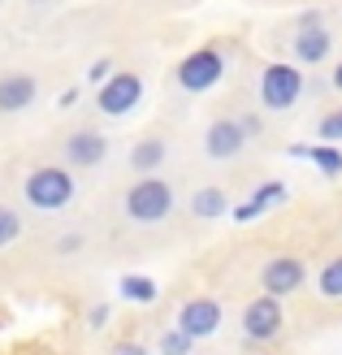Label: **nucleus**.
I'll use <instances>...</instances> for the list:
<instances>
[{
	"instance_id": "obj_3",
	"label": "nucleus",
	"mask_w": 342,
	"mask_h": 355,
	"mask_svg": "<svg viewBox=\"0 0 342 355\" xmlns=\"http://www.w3.org/2000/svg\"><path fill=\"white\" fill-rule=\"evenodd\" d=\"M26 200L35 208H65L69 200H74V178H69L65 169H57V165L35 169L26 178Z\"/></svg>"
},
{
	"instance_id": "obj_7",
	"label": "nucleus",
	"mask_w": 342,
	"mask_h": 355,
	"mask_svg": "<svg viewBox=\"0 0 342 355\" xmlns=\"http://www.w3.org/2000/svg\"><path fill=\"white\" fill-rule=\"evenodd\" d=\"M221 325V304L217 299H191V304H182V312H178V329L187 334V338H208V334H217Z\"/></svg>"
},
{
	"instance_id": "obj_21",
	"label": "nucleus",
	"mask_w": 342,
	"mask_h": 355,
	"mask_svg": "<svg viewBox=\"0 0 342 355\" xmlns=\"http://www.w3.org/2000/svg\"><path fill=\"white\" fill-rule=\"evenodd\" d=\"M320 139H325V144H338V139H342V109L320 121Z\"/></svg>"
},
{
	"instance_id": "obj_2",
	"label": "nucleus",
	"mask_w": 342,
	"mask_h": 355,
	"mask_svg": "<svg viewBox=\"0 0 342 355\" xmlns=\"http://www.w3.org/2000/svg\"><path fill=\"white\" fill-rule=\"evenodd\" d=\"M225 74V61H221V52L217 48H195L182 57V65H178V87L191 96H200V92H212V87L221 83Z\"/></svg>"
},
{
	"instance_id": "obj_18",
	"label": "nucleus",
	"mask_w": 342,
	"mask_h": 355,
	"mask_svg": "<svg viewBox=\"0 0 342 355\" xmlns=\"http://www.w3.org/2000/svg\"><path fill=\"white\" fill-rule=\"evenodd\" d=\"M160 161H165V144H160V139H148V144H139L135 156H130V165H135V169H156Z\"/></svg>"
},
{
	"instance_id": "obj_10",
	"label": "nucleus",
	"mask_w": 342,
	"mask_h": 355,
	"mask_svg": "<svg viewBox=\"0 0 342 355\" xmlns=\"http://www.w3.org/2000/svg\"><path fill=\"white\" fill-rule=\"evenodd\" d=\"M35 92H40V83H35L31 74H9V78H0V113L26 109V104L35 100Z\"/></svg>"
},
{
	"instance_id": "obj_22",
	"label": "nucleus",
	"mask_w": 342,
	"mask_h": 355,
	"mask_svg": "<svg viewBox=\"0 0 342 355\" xmlns=\"http://www.w3.org/2000/svg\"><path fill=\"white\" fill-rule=\"evenodd\" d=\"M87 78H92V83H100V87H104V83L113 78V61H109V57H100V61L92 65V74H87Z\"/></svg>"
},
{
	"instance_id": "obj_12",
	"label": "nucleus",
	"mask_w": 342,
	"mask_h": 355,
	"mask_svg": "<svg viewBox=\"0 0 342 355\" xmlns=\"http://www.w3.org/2000/svg\"><path fill=\"white\" fill-rule=\"evenodd\" d=\"M282 200H286V187L282 182H260L251 200H243L239 208H234V221H256L260 212H268V208L282 204Z\"/></svg>"
},
{
	"instance_id": "obj_11",
	"label": "nucleus",
	"mask_w": 342,
	"mask_h": 355,
	"mask_svg": "<svg viewBox=\"0 0 342 355\" xmlns=\"http://www.w3.org/2000/svg\"><path fill=\"white\" fill-rule=\"evenodd\" d=\"M104 152H109V144H104L100 130H78V135H69V144H65L69 165H96V161H104Z\"/></svg>"
},
{
	"instance_id": "obj_13",
	"label": "nucleus",
	"mask_w": 342,
	"mask_h": 355,
	"mask_svg": "<svg viewBox=\"0 0 342 355\" xmlns=\"http://www.w3.org/2000/svg\"><path fill=\"white\" fill-rule=\"evenodd\" d=\"M330 48H334V44H330V31H325V26H303V31L295 35V57H299V61H312V65H316V61L330 57Z\"/></svg>"
},
{
	"instance_id": "obj_6",
	"label": "nucleus",
	"mask_w": 342,
	"mask_h": 355,
	"mask_svg": "<svg viewBox=\"0 0 342 355\" xmlns=\"http://www.w3.org/2000/svg\"><path fill=\"white\" fill-rule=\"evenodd\" d=\"M139 96H143L139 74H113L109 83L100 87L96 104H100V113H104V117H121V113H130L135 104H139Z\"/></svg>"
},
{
	"instance_id": "obj_25",
	"label": "nucleus",
	"mask_w": 342,
	"mask_h": 355,
	"mask_svg": "<svg viewBox=\"0 0 342 355\" xmlns=\"http://www.w3.org/2000/svg\"><path fill=\"white\" fill-rule=\"evenodd\" d=\"M334 87L342 92V61H338V69H334Z\"/></svg>"
},
{
	"instance_id": "obj_14",
	"label": "nucleus",
	"mask_w": 342,
	"mask_h": 355,
	"mask_svg": "<svg viewBox=\"0 0 342 355\" xmlns=\"http://www.w3.org/2000/svg\"><path fill=\"white\" fill-rule=\"evenodd\" d=\"M291 156H303V161H312L325 178H338V173H342V152H338L334 144H316V148L295 144V148H291Z\"/></svg>"
},
{
	"instance_id": "obj_19",
	"label": "nucleus",
	"mask_w": 342,
	"mask_h": 355,
	"mask_svg": "<svg viewBox=\"0 0 342 355\" xmlns=\"http://www.w3.org/2000/svg\"><path fill=\"white\" fill-rule=\"evenodd\" d=\"M191 343L195 338H187L182 329H169L165 338H160V355H191Z\"/></svg>"
},
{
	"instance_id": "obj_20",
	"label": "nucleus",
	"mask_w": 342,
	"mask_h": 355,
	"mask_svg": "<svg viewBox=\"0 0 342 355\" xmlns=\"http://www.w3.org/2000/svg\"><path fill=\"white\" fill-rule=\"evenodd\" d=\"M17 230H22V221H17V212L0 208V247H9V243L17 239Z\"/></svg>"
},
{
	"instance_id": "obj_4",
	"label": "nucleus",
	"mask_w": 342,
	"mask_h": 355,
	"mask_svg": "<svg viewBox=\"0 0 342 355\" xmlns=\"http://www.w3.org/2000/svg\"><path fill=\"white\" fill-rule=\"evenodd\" d=\"M303 96V74L295 65H268L264 78H260V100L264 109H291V104Z\"/></svg>"
},
{
	"instance_id": "obj_15",
	"label": "nucleus",
	"mask_w": 342,
	"mask_h": 355,
	"mask_svg": "<svg viewBox=\"0 0 342 355\" xmlns=\"http://www.w3.org/2000/svg\"><path fill=\"white\" fill-rule=\"evenodd\" d=\"M191 212H195L200 221L221 217V212H225V191H221V187H204V191L191 200Z\"/></svg>"
},
{
	"instance_id": "obj_1",
	"label": "nucleus",
	"mask_w": 342,
	"mask_h": 355,
	"mask_svg": "<svg viewBox=\"0 0 342 355\" xmlns=\"http://www.w3.org/2000/svg\"><path fill=\"white\" fill-rule=\"evenodd\" d=\"M126 212H130V221H143V225L165 221L173 212V187L165 178H143L126 191Z\"/></svg>"
},
{
	"instance_id": "obj_16",
	"label": "nucleus",
	"mask_w": 342,
	"mask_h": 355,
	"mask_svg": "<svg viewBox=\"0 0 342 355\" xmlns=\"http://www.w3.org/2000/svg\"><path fill=\"white\" fill-rule=\"evenodd\" d=\"M121 295L130 299V304H152V299H156V282L139 277V273H126L121 277Z\"/></svg>"
},
{
	"instance_id": "obj_23",
	"label": "nucleus",
	"mask_w": 342,
	"mask_h": 355,
	"mask_svg": "<svg viewBox=\"0 0 342 355\" xmlns=\"http://www.w3.org/2000/svg\"><path fill=\"white\" fill-rule=\"evenodd\" d=\"M113 355H148L139 343H121V347H113Z\"/></svg>"
},
{
	"instance_id": "obj_9",
	"label": "nucleus",
	"mask_w": 342,
	"mask_h": 355,
	"mask_svg": "<svg viewBox=\"0 0 342 355\" xmlns=\"http://www.w3.org/2000/svg\"><path fill=\"white\" fill-rule=\"evenodd\" d=\"M260 282H264V291H268V295H277V299H282V295H291V291L303 286V264H299L295 256H277V260H268V264H264V277H260Z\"/></svg>"
},
{
	"instance_id": "obj_17",
	"label": "nucleus",
	"mask_w": 342,
	"mask_h": 355,
	"mask_svg": "<svg viewBox=\"0 0 342 355\" xmlns=\"http://www.w3.org/2000/svg\"><path fill=\"white\" fill-rule=\"evenodd\" d=\"M316 286H320V295H325V299H342V256H334L325 269H320Z\"/></svg>"
},
{
	"instance_id": "obj_8",
	"label": "nucleus",
	"mask_w": 342,
	"mask_h": 355,
	"mask_svg": "<svg viewBox=\"0 0 342 355\" xmlns=\"http://www.w3.org/2000/svg\"><path fill=\"white\" fill-rule=\"evenodd\" d=\"M243 139H247V126H243V121L217 117V121L208 126V135H204V148H208V156H217V161H230L234 152H243Z\"/></svg>"
},
{
	"instance_id": "obj_5",
	"label": "nucleus",
	"mask_w": 342,
	"mask_h": 355,
	"mask_svg": "<svg viewBox=\"0 0 342 355\" xmlns=\"http://www.w3.org/2000/svg\"><path fill=\"white\" fill-rule=\"evenodd\" d=\"M243 334L251 343H268V338H277L282 334V304H277V295H260V299H251L247 312H243Z\"/></svg>"
},
{
	"instance_id": "obj_24",
	"label": "nucleus",
	"mask_w": 342,
	"mask_h": 355,
	"mask_svg": "<svg viewBox=\"0 0 342 355\" xmlns=\"http://www.w3.org/2000/svg\"><path fill=\"white\" fill-rule=\"evenodd\" d=\"M104 321H109V308H104V304H96V308H92V325H96V329H100V325H104Z\"/></svg>"
}]
</instances>
